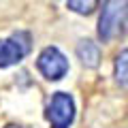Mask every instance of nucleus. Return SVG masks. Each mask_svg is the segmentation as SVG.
I'll return each instance as SVG.
<instances>
[{"instance_id":"1","label":"nucleus","mask_w":128,"mask_h":128,"mask_svg":"<svg viewBox=\"0 0 128 128\" xmlns=\"http://www.w3.org/2000/svg\"><path fill=\"white\" fill-rule=\"evenodd\" d=\"M128 19V2L124 0H109L102 4L100 19H98V38L102 43L111 41L124 28Z\"/></svg>"},{"instance_id":"2","label":"nucleus","mask_w":128,"mask_h":128,"mask_svg":"<svg viewBox=\"0 0 128 128\" xmlns=\"http://www.w3.org/2000/svg\"><path fill=\"white\" fill-rule=\"evenodd\" d=\"M30 47H32V36L26 30H17L9 38H2L0 41V68L22 62L30 54Z\"/></svg>"},{"instance_id":"3","label":"nucleus","mask_w":128,"mask_h":128,"mask_svg":"<svg viewBox=\"0 0 128 128\" xmlns=\"http://www.w3.org/2000/svg\"><path fill=\"white\" fill-rule=\"evenodd\" d=\"M47 122L51 128H70L75 120V100L68 92H56L47 105Z\"/></svg>"},{"instance_id":"4","label":"nucleus","mask_w":128,"mask_h":128,"mask_svg":"<svg viewBox=\"0 0 128 128\" xmlns=\"http://www.w3.org/2000/svg\"><path fill=\"white\" fill-rule=\"evenodd\" d=\"M36 68L49 81H60L68 73V60L58 47H45L36 58Z\"/></svg>"},{"instance_id":"5","label":"nucleus","mask_w":128,"mask_h":128,"mask_svg":"<svg viewBox=\"0 0 128 128\" xmlns=\"http://www.w3.org/2000/svg\"><path fill=\"white\" fill-rule=\"evenodd\" d=\"M77 58L81 60V64L86 68H96L98 62H100V49H98V45L94 41L83 38L77 45Z\"/></svg>"},{"instance_id":"6","label":"nucleus","mask_w":128,"mask_h":128,"mask_svg":"<svg viewBox=\"0 0 128 128\" xmlns=\"http://www.w3.org/2000/svg\"><path fill=\"white\" fill-rule=\"evenodd\" d=\"M113 73H115V81H118L122 88L128 90V49L120 51V56L115 58Z\"/></svg>"},{"instance_id":"7","label":"nucleus","mask_w":128,"mask_h":128,"mask_svg":"<svg viewBox=\"0 0 128 128\" xmlns=\"http://www.w3.org/2000/svg\"><path fill=\"white\" fill-rule=\"evenodd\" d=\"M66 6H68L70 11H75V13L79 15H90L92 11L98 6V2H94V0H88V2H77V0H68L66 2Z\"/></svg>"},{"instance_id":"8","label":"nucleus","mask_w":128,"mask_h":128,"mask_svg":"<svg viewBox=\"0 0 128 128\" xmlns=\"http://www.w3.org/2000/svg\"><path fill=\"white\" fill-rule=\"evenodd\" d=\"M4 128H24V126H15V124H9V126H4Z\"/></svg>"}]
</instances>
